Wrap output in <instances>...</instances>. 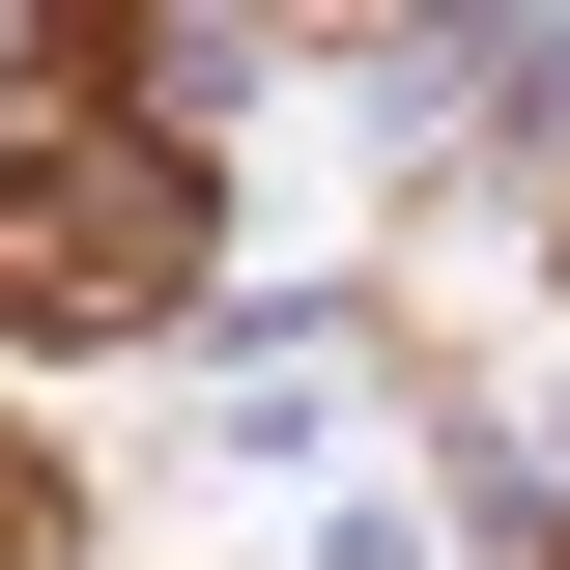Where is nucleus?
<instances>
[{"label": "nucleus", "instance_id": "obj_2", "mask_svg": "<svg viewBox=\"0 0 570 570\" xmlns=\"http://www.w3.org/2000/svg\"><path fill=\"white\" fill-rule=\"evenodd\" d=\"M86 542V485H58V456H0V570H58Z\"/></svg>", "mask_w": 570, "mask_h": 570}, {"label": "nucleus", "instance_id": "obj_1", "mask_svg": "<svg viewBox=\"0 0 570 570\" xmlns=\"http://www.w3.org/2000/svg\"><path fill=\"white\" fill-rule=\"evenodd\" d=\"M0 314H29V343L200 314V58H171V29L29 58V142H0Z\"/></svg>", "mask_w": 570, "mask_h": 570}]
</instances>
